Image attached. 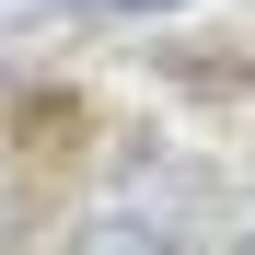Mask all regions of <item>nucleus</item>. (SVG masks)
<instances>
[{
	"mask_svg": "<svg viewBox=\"0 0 255 255\" xmlns=\"http://www.w3.org/2000/svg\"><path fill=\"white\" fill-rule=\"evenodd\" d=\"M232 255H255V232H244V244H232Z\"/></svg>",
	"mask_w": 255,
	"mask_h": 255,
	"instance_id": "f03ea898",
	"label": "nucleus"
},
{
	"mask_svg": "<svg viewBox=\"0 0 255 255\" xmlns=\"http://www.w3.org/2000/svg\"><path fill=\"white\" fill-rule=\"evenodd\" d=\"M197 232H209V186L186 162H128V174L81 209L70 255H197Z\"/></svg>",
	"mask_w": 255,
	"mask_h": 255,
	"instance_id": "f257e3e1",
	"label": "nucleus"
}]
</instances>
